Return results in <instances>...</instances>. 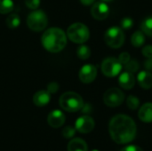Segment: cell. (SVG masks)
<instances>
[{"label": "cell", "instance_id": "5", "mask_svg": "<svg viewBox=\"0 0 152 151\" xmlns=\"http://www.w3.org/2000/svg\"><path fill=\"white\" fill-rule=\"evenodd\" d=\"M47 24L48 18L45 12L41 10H34L28 15L27 25L32 31H42L46 28Z\"/></svg>", "mask_w": 152, "mask_h": 151}, {"label": "cell", "instance_id": "16", "mask_svg": "<svg viewBox=\"0 0 152 151\" xmlns=\"http://www.w3.org/2000/svg\"><path fill=\"white\" fill-rule=\"evenodd\" d=\"M138 117L141 121L144 123H151L152 122V103L147 102L143 104L139 111H138Z\"/></svg>", "mask_w": 152, "mask_h": 151}, {"label": "cell", "instance_id": "11", "mask_svg": "<svg viewBox=\"0 0 152 151\" xmlns=\"http://www.w3.org/2000/svg\"><path fill=\"white\" fill-rule=\"evenodd\" d=\"M91 14L95 20H105L110 14L109 5L103 1L94 3V5L91 8Z\"/></svg>", "mask_w": 152, "mask_h": 151}, {"label": "cell", "instance_id": "29", "mask_svg": "<svg viewBox=\"0 0 152 151\" xmlns=\"http://www.w3.org/2000/svg\"><path fill=\"white\" fill-rule=\"evenodd\" d=\"M59 90V85L55 82H52L47 85V91L50 93H55Z\"/></svg>", "mask_w": 152, "mask_h": 151}, {"label": "cell", "instance_id": "6", "mask_svg": "<svg viewBox=\"0 0 152 151\" xmlns=\"http://www.w3.org/2000/svg\"><path fill=\"white\" fill-rule=\"evenodd\" d=\"M125 34L121 28L118 27H110L107 29L104 34V40L108 46L117 49L120 48L125 42Z\"/></svg>", "mask_w": 152, "mask_h": 151}, {"label": "cell", "instance_id": "1", "mask_svg": "<svg viewBox=\"0 0 152 151\" xmlns=\"http://www.w3.org/2000/svg\"><path fill=\"white\" fill-rule=\"evenodd\" d=\"M109 133L111 139L118 144H126L135 139L137 126L133 118L119 114L113 117L110 121Z\"/></svg>", "mask_w": 152, "mask_h": 151}, {"label": "cell", "instance_id": "30", "mask_svg": "<svg viewBox=\"0 0 152 151\" xmlns=\"http://www.w3.org/2000/svg\"><path fill=\"white\" fill-rule=\"evenodd\" d=\"M142 54L146 58H152V45L149 44L144 46L142 49Z\"/></svg>", "mask_w": 152, "mask_h": 151}, {"label": "cell", "instance_id": "7", "mask_svg": "<svg viewBox=\"0 0 152 151\" xmlns=\"http://www.w3.org/2000/svg\"><path fill=\"white\" fill-rule=\"evenodd\" d=\"M123 65L120 63L118 59L114 57H109L102 61L101 69L103 75L108 77H117L122 70Z\"/></svg>", "mask_w": 152, "mask_h": 151}, {"label": "cell", "instance_id": "31", "mask_svg": "<svg viewBox=\"0 0 152 151\" xmlns=\"http://www.w3.org/2000/svg\"><path fill=\"white\" fill-rule=\"evenodd\" d=\"M120 151H143L140 147L135 145H129L125 148H123Z\"/></svg>", "mask_w": 152, "mask_h": 151}, {"label": "cell", "instance_id": "33", "mask_svg": "<svg viewBox=\"0 0 152 151\" xmlns=\"http://www.w3.org/2000/svg\"><path fill=\"white\" fill-rule=\"evenodd\" d=\"M91 110H92V109L89 104H86V105L84 104V106L82 108V111L84 113H89V112H91Z\"/></svg>", "mask_w": 152, "mask_h": 151}, {"label": "cell", "instance_id": "21", "mask_svg": "<svg viewBox=\"0 0 152 151\" xmlns=\"http://www.w3.org/2000/svg\"><path fill=\"white\" fill-rule=\"evenodd\" d=\"M14 4L12 0H0V13L6 14L13 10Z\"/></svg>", "mask_w": 152, "mask_h": 151}, {"label": "cell", "instance_id": "36", "mask_svg": "<svg viewBox=\"0 0 152 151\" xmlns=\"http://www.w3.org/2000/svg\"><path fill=\"white\" fill-rule=\"evenodd\" d=\"M92 151H99V150H92Z\"/></svg>", "mask_w": 152, "mask_h": 151}, {"label": "cell", "instance_id": "23", "mask_svg": "<svg viewBox=\"0 0 152 151\" xmlns=\"http://www.w3.org/2000/svg\"><path fill=\"white\" fill-rule=\"evenodd\" d=\"M126 105L130 109L135 110L140 106V100L134 95H129L126 99Z\"/></svg>", "mask_w": 152, "mask_h": 151}, {"label": "cell", "instance_id": "12", "mask_svg": "<svg viewBox=\"0 0 152 151\" xmlns=\"http://www.w3.org/2000/svg\"><path fill=\"white\" fill-rule=\"evenodd\" d=\"M66 117L62 111L59 109H54L49 113L47 117V123L53 128H60L65 123Z\"/></svg>", "mask_w": 152, "mask_h": 151}, {"label": "cell", "instance_id": "25", "mask_svg": "<svg viewBox=\"0 0 152 151\" xmlns=\"http://www.w3.org/2000/svg\"><path fill=\"white\" fill-rule=\"evenodd\" d=\"M120 24H121V28L122 29L129 30L134 26V20H133V19H131L129 17H125V18L122 19Z\"/></svg>", "mask_w": 152, "mask_h": 151}, {"label": "cell", "instance_id": "24", "mask_svg": "<svg viewBox=\"0 0 152 151\" xmlns=\"http://www.w3.org/2000/svg\"><path fill=\"white\" fill-rule=\"evenodd\" d=\"M124 67H125L126 71H128V72L133 73V74L135 73V72H137L138 69H139V68H140L139 63L135 60H130L126 64L124 65Z\"/></svg>", "mask_w": 152, "mask_h": 151}, {"label": "cell", "instance_id": "14", "mask_svg": "<svg viewBox=\"0 0 152 151\" xmlns=\"http://www.w3.org/2000/svg\"><path fill=\"white\" fill-rule=\"evenodd\" d=\"M51 100V93L46 90L37 92L33 96V102L37 107H44L49 103Z\"/></svg>", "mask_w": 152, "mask_h": 151}, {"label": "cell", "instance_id": "35", "mask_svg": "<svg viewBox=\"0 0 152 151\" xmlns=\"http://www.w3.org/2000/svg\"><path fill=\"white\" fill-rule=\"evenodd\" d=\"M102 1H103V2H111L113 0H102Z\"/></svg>", "mask_w": 152, "mask_h": 151}, {"label": "cell", "instance_id": "20", "mask_svg": "<svg viewBox=\"0 0 152 151\" xmlns=\"http://www.w3.org/2000/svg\"><path fill=\"white\" fill-rule=\"evenodd\" d=\"M20 23V19L19 15L16 13L10 14L6 18V25L11 29H14V28H18Z\"/></svg>", "mask_w": 152, "mask_h": 151}, {"label": "cell", "instance_id": "15", "mask_svg": "<svg viewBox=\"0 0 152 151\" xmlns=\"http://www.w3.org/2000/svg\"><path fill=\"white\" fill-rule=\"evenodd\" d=\"M137 81L142 88L146 90L151 89L152 88V73L148 70L139 72L137 75Z\"/></svg>", "mask_w": 152, "mask_h": 151}, {"label": "cell", "instance_id": "8", "mask_svg": "<svg viewBox=\"0 0 152 151\" xmlns=\"http://www.w3.org/2000/svg\"><path fill=\"white\" fill-rule=\"evenodd\" d=\"M125 101L124 93L117 87H112L107 90L103 95L104 103L110 108H116L120 106Z\"/></svg>", "mask_w": 152, "mask_h": 151}, {"label": "cell", "instance_id": "4", "mask_svg": "<svg viewBox=\"0 0 152 151\" xmlns=\"http://www.w3.org/2000/svg\"><path fill=\"white\" fill-rule=\"evenodd\" d=\"M67 37L76 44H84L90 37V31L87 26L81 22L71 24L67 29Z\"/></svg>", "mask_w": 152, "mask_h": 151}, {"label": "cell", "instance_id": "18", "mask_svg": "<svg viewBox=\"0 0 152 151\" xmlns=\"http://www.w3.org/2000/svg\"><path fill=\"white\" fill-rule=\"evenodd\" d=\"M131 43L134 47H141L145 43V34L142 30L135 31L131 37Z\"/></svg>", "mask_w": 152, "mask_h": 151}, {"label": "cell", "instance_id": "19", "mask_svg": "<svg viewBox=\"0 0 152 151\" xmlns=\"http://www.w3.org/2000/svg\"><path fill=\"white\" fill-rule=\"evenodd\" d=\"M141 29L145 35H147L149 36H152V15L146 17L142 21Z\"/></svg>", "mask_w": 152, "mask_h": 151}, {"label": "cell", "instance_id": "17", "mask_svg": "<svg viewBox=\"0 0 152 151\" xmlns=\"http://www.w3.org/2000/svg\"><path fill=\"white\" fill-rule=\"evenodd\" d=\"M68 151H88V147L83 139L75 138L69 142Z\"/></svg>", "mask_w": 152, "mask_h": 151}, {"label": "cell", "instance_id": "28", "mask_svg": "<svg viewBox=\"0 0 152 151\" xmlns=\"http://www.w3.org/2000/svg\"><path fill=\"white\" fill-rule=\"evenodd\" d=\"M131 57H130V54L128 53H126V52H124V53H122L119 56H118V61H120V63L122 64V65H125V64H126L131 59H130Z\"/></svg>", "mask_w": 152, "mask_h": 151}, {"label": "cell", "instance_id": "27", "mask_svg": "<svg viewBox=\"0 0 152 151\" xmlns=\"http://www.w3.org/2000/svg\"><path fill=\"white\" fill-rule=\"evenodd\" d=\"M25 4L30 10H37L40 5V0H25Z\"/></svg>", "mask_w": 152, "mask_h": 151}, {"label": "cell", "instance_id": "9", "mask_svg": "<svg viewBox=\"0 0 152 151\" xmlns=\"http://www.w3.org/2000/svg\"><path fill=\"white\" fill-rule=\"evenodd\" d=\"M78 77L81 82L90 84L94 82L97 77V69L93 64H86L80 69Z\"/></svg>", "mask_w": 152, "mask_h": 151}, {"label": "cell", "instance_id": "22", "mask_svg": "<svg viewBox=\"0 0 152 151\" xmlns=\"http://www.w3.org/2000/svg\"><path fill=\"white\" fill-rule=\"evenodd\" d=\"M77 57L81 60H87L91 56V50L87 45L82 44L77 48Z\"/></svg>", "mask_w": 152, "mask_h": 151}, {"label": "cell", "instance_id": "13", "mask_svg": "<svg viewBox=\"0 0 152 151\" xmlns=\"http://www.w3.org/2000/svg\"><path fill=\"white\" fill-rule=\"evenodd\" d=\"M118 85L123 89H126V90L132 89L135 85V78H134V74L128 71L122 72L118 77Z\"/></svg>", "mask_w": 152, "mask_h": 151}, {"label": "cell", "instance_id": "34", "mask_svg": "<svg viewBox=\"0 0 152 151\" xmlns=\"http://www.w3.org/2000/svg\"><path fill=\"white\" fill-rule=\"evenodd\" d=\"M95 0H80V2L84 4V5H91L94 3Z\"/></svg>", "mask_w": 152, "mask_h": 151}, {"label": "cell", "instance_id": "10", "mask_svg": "<svg viewBox=\"0 0 152 151\" xmlns=\"http://www.w3.org/2000/svg\"><path fill=\"white\" fill-rule=\"evenodd\" d=\"M94 120L87 115L78 117L75 124V128L81 133H89L94 128Z\"/></svg>", "mask_w": 152, "mask_h": 151}, {"label": "cell", "instance_id": "26", "mask_svg": "<svg viewBox=\"0 0 152 151\" xmlns=\"http://www.w3.org/2000/svg\"><path fill=\"white\" fill-rule=\"evenodd\" d=\"M76 133V128L72 127V126H66L64 127V129L62 130V135L66 138V139H70L72 138Z\"/></svg>", "mask_w": 152, "mask_h": 151}, {"label": "cell", "instance_id": "3", "mask_svg": "<svg viewBox=\"0 0 152 151\" xmlns=\"http://www.w3.org/2000/svg\"><path fill=\"white\" fill-rule=\"evenodd\" d=\"M60 106L68 112H77L84 106L83 98L77 93L66 92L60 97Z\"/></svg>", "mask_w": 152, "mask_h": 151}, {"label": "cell", "instance_id": "2", "mask_svg": "<svg viewBox=\"0 0 152 151\" xmlns=\"http://www.w3.org/2000/svg\"><path fill=\"white\" fill-rule=\"evenodd\" d=\"M41 42L46 51L59 53L67 44V35L60 28H51L44 32Z\"/></svg>", "mask_w": 152, "mask_h": 151}, {"label": "cell", "instance_id": "32", "mask_svg": "<svg viewBox=\"0 0 152 151\" xmlns=\"http://www.w3.org/2000/svg\"><path fill=\"white\" fill-rule=\"evenodd\" d=\"M144 68L148 71L152 72V58H147V60L144 61Z\"/></svg>", "mask_w": 152, "mask_h": 151}]
</instances>
